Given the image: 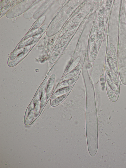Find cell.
Instances as JSON below:
<instances>
[{"instance_id":"cell-1","label":"cell","mask_w":126,"mask_h":168,"mask_svg":"<svg viewBox=\"0 0 126 168\" xmlns=\"http://www.w3.org/2000/svg\"><path fill=\"white\" fill-rule=\"evenodd\" d=\"M86 123L88 149L90 155L93 157L96 153L98 145L97 112H86Z\"/></svg>"},{"instance_id":"cell-2","label":"cell","mask_w":126,"mask_h":168,"mask_svg":"<svg viewBox=\"0 0 126 168\" xmlns=\"http://www.w3.org/2000/svg\"><path fill=\"white\" fill-rule=\"evenodd\" d=\"M55 75L52 74L50 77L48 81L46 88L47 98L51 96L53 90L55 81Z\"/></svg>"},{"instance_id":"cell-3","label":"cell","mask_w":126,"mask_h":168,"mask_svg":"<svg viewBox=\"0 0 126 168\" xmlns=\"http://www.w3.org/2000/svg\"><path fill=\"white\" fill-rule=\"evenodd\" d=\"M82 66V63L79 64L73 69L64 76L62 80V82L69 79L77 75L79 72Z\"/></svg>"},{"instance_id":"cell-4","label":"cell","mask_w":126,"mask_h":168,"mask_svg":"<svg viewBox=\"0 0 126 168\" xmlns=\"http://www.w3.org/2000/svg\"><path fill=\"white\" fill-rule=\"evenodd\" d=\"M78 77V76L77 75L69 79L62 81L58 85L55 91L59 89L70 86L75 82Z\"/></svg>"},{"instance_id":"cell-5","label":"cell","mask_w":126,"mask_h":168,"mask_svg":"<svg viewBox=\"0 0 126 168\" xmlns=\"http://www.w3.org/2000/svg\"><path fill=\"white\" fill-rule=\"evenodd\" d=\"M72 88V86L70 85L57 90L52 95L51 100L66 94L69 92Z\"/></svg>"},{"instance_id":"cell-6","label":"cell","mask_w":126,"mask_h":168,"mask_svg":"<svg viewBox=\"0 0 126 168\" xmlns=\"http://www.w3.org/2000/svg\"><path fill=\"white\" fill-rule=\"evenodd\" d=\"M106 88L108 96L111 101L115 102L117 100L118 97L115 94L114 91L106 83Z\"/></svg>"},{"instance_id":"cell-7","label":"cell","mask_w":126,"mask_h":168,"mask_svg":"<svg viewBox=\"0 0 126 168\" xmlns=\"http://www.w3.org/2000/svg\"><path fill=\"white\" fill-rule=\"evenodd\" d=\"M66 94H64L54 99L51 100L50 101L51 105L53 107L57 106L65 99L67 96Z\"/></svg>"},{"instance_id":"cell-8","label":"cell","mask_w":126,"mask_h":168,"mask_svg":"<svg viewBox=\"0 0 126 168\" xmlns=\"http://www.w3.org/2000/svg\"><path fill=\"white\" fill-rule=\"evenodd\" d=\"M110 52L113 59L115 62L118 63L117 54L115 48L112 43H111L110 44Z\"/></svg>"},{"instance_id":"cell-9","label":"cell","mask_w":126,"mask_h":168,"mask_svg":"<svg viewBox=\"0 0 126 168\" xmlns=\"http://www.w3.org/2000/svg\"><path fill=\"white\" fill-rule=\"evenodd\" d=\"M80 57H78L72 63L67 71V73L73 69L78 65L80 61Z\"/></svg>"},{"instance_id":"cell-10","label":"cell","mask_w":126,"mask_h":168,"mask_svg":"<svg viewBox=\"0 0 126 168\" xmlns=\"http://www.w3.org/2000/svg\"><path fill=\"white\" fill-rule=\"evenodd\" d=\"M112 3V0L107 1L105 7V14L106 15L108 14L109 12Z\"/></svg>"}]
</instances>
